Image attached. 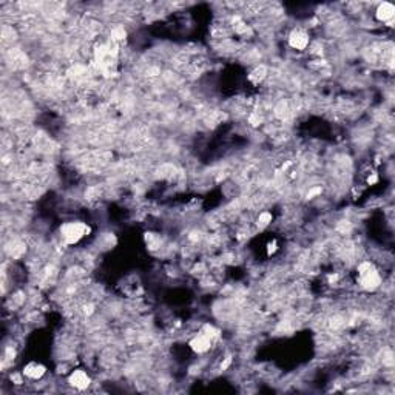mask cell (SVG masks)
I'll return each instance as SVG.
<instances>
[{
    "instance_id": "2",
    "label": "cell",
    "mask_w": 395,
    "mask_h": 395,
    "mask_svg": "<svg viewBox=\"0 0 395 395\" xmlns=\"http://www.w3.org/2000/svg\"><path fill=\"white\" fill-rule=\"evenodd\" d=\"M61 232L66 244H76L90 232V227L82 222H66L61 227Z\"/></svg>"
},
{
    "instance_id": "9",
    "label": "cell",
    "mask_w": 395,
    "mask_h": 395,
    "mask_svg": "<svg viewBox=\"0 0 395 395\" xmlns=\"http://www.w3.org/2000/svg\"><path fill=\"white\" fill-rule=\"evenodd\" d=\"M25 252V247H23V244H20V242H14V247H13V250H11V255L14 256V258H19L22 253Z\"/></svg>"
},
{
    "instance_id": "5",
    "label": "cell",
    "mask_w": 395,
    "mask_h": 395,
    "mask_svg": "<svg viewBox=\"0 0 395 395\" xmlns=\"http://www.w3.org/2000/svg\"><path fill=\"white\" fill-rule=\"evenodd\" d=\"M210 344H212V340L201 333L190 341V348L195 352H198V354H203V352H207L210 349Z\"/></svg>"
},
{
    "instance_id": "4",
    "label": "cell",
    "mask_w": 395,
    "mask_h": 395,
    "mask_svg": "<svg viewBox=\"0 0 395 395\" xmlns=\"http://www.w3.org/2000/svg\"><path fill=\"white\" fill-rule=\"evenodd\" d=\"M289 44L290 47H293L295 49H304L309 45V36L306 34L304 31L301 30H295L289 37Z\"/></svg>"
},
{
    "instance_id": "1",
    "label": "cell",
    "mask_w": 395,
    "mask_h": 395,
    "mask_svg": "<svg viewBox=\"0 0 395 395\" xmlns=\"http://www.w3.org/2000/svg\"><path fill=\"white\" fill-rule=\"evenodd\" d=\"M358 275H360V283L366 290H375L381 283L380 275H378L377 269L371 263L361 264L358 267Z\"/></svg>"
},
{
    "instance_id": "3",
    "label": "cell",
    "mask_w": 395,
    "mask_h": 395,
    "mask_svg": "<svg viewBox=\"0 0 395 395\" xmlns=\"http://www.w3.org/2000/svg\"><path fill=\"white\" fill-rule=\"evenodd\" d=\"M70 384L74 386L76 389H87L88 386H90V377L87 375V372H83V371H74L71 375H70Z\"/></svg>"
},
{
    "instance_id": "7",
    "label": "cell",
    "mask_w": 395,
    "mask_h": 395,
    "mask_svg": "<svg viewBox=\"0 0 395 395\" xmlns=\"http://www.w3.org/2000/svg\"><path fill=\"white\" fill-rule=\"evenodd\" d=\"M45 372H47L45 366H42L39 363H30L23 369V374L27 375L28 378H31V380H37V378H40Z\"/></svg>"
},
{
    "instance_id": "8",
    "label": "cell",
    "mask_w": 395,
    "mask_h": 395,
    "mask_svg": "<svg viewBox=\"0 0 395 395\" xmlns=\"http://www.w3.org/2000/svg\"><path fill=\"white\" fill-rule=\"evenodd\" d=\"M266 73H267V70H266V66H256V68L253 70L250 73V76H249V79L253 82V83H259L261 82L264 78H266Z\"/></svg>"
},
{
    "instance_id": "6",
    "label": "cell",
    "mask_w": 395,
    "mask_h": 395,
    "mask_svg": "<svg viewBox=\"0 0 395 395\" xmlns=\"http://www.w3.org/2000/svg\"><path fill=\"white\" fill-rule=\"evenodd\" d=\"M394 14H395V8H394V5H391V3H388V2H384V3H381L380 6H378V10H377V19H378V20H381V22H392Z\"/></svg>"
},
{
    "instance_id": "10",
    "label": "cell",
    "mask_w": 395,
    "mask_h": 395,
    "mask_svg": "<svg viewBox=\"0 0 395 395\" xmlns=\"http://www.w3.org/2000/svg\"><path fill=\"white\" fill-rule=\"evenodd\" d=\"M270 221H272L270 213H263L261 216H259V220H258V225H259V227H266Z\"/></svg>"
}]
</instances>
